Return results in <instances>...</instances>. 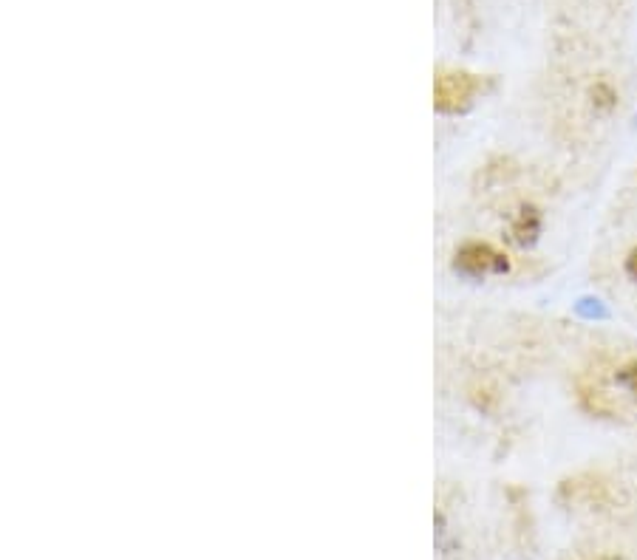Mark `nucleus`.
Listing matches in <instances>:
<instances>
[{
    "label": "nucleus",
    "mask_w": 637,
    "mask_h": 560,
    "mask_svg": "<svg viewBox=\"0 0 637 560\" xmlns=\"http://www.w3.org/2000/svg\"><path fill=\"white\" fill-rule=\"evenodd\" d=\"M479 88H482V83L476 80V74H468V71H439L434 85L436 108L445 111V114L465 111L473 102V97L479 94Z\"/></svg>",
    "instance_id": "f257e3e1"
},
{
    "label": "nucleus",
    "mask_w": 637,
    "mask_h": 560,
    "mask_svg": "<svg viewBox=\"0 0 637 560\" xmlns=\"http://www.w3.org/2000/svg\"><path fill=\"white\" fill-rule=\"evenodd\" d=\"M456 269H462L465 275H490V272L502 275L510 269V264L499 249L482 241H470L456 252Z\"/></svg>",
    "instance_id": "f03ea898"
},
{
    "label": "nucleus",
    "mask_w": 637,
    "mask_h": 560,
    "mask_svg": "<svg viewBox=\"0 0 637 560\" xmlns=\"http://www.w3.org/2000/svg\"><path fill=\"white\" fill-rule=\"evenodd\" d=\"M538 232H541V215H538L536 207H521L519 215H516L513 224H510L513 241H516L519 247H527V244L536 241Z\"/></svg>",
    "instance_id": "7ed1b4c3"
},
{
    "label": "nucleus",
    "mask_w": 637,
    "mask_h": 560,
    "mask_svg": "<svg viewBox=\"0 0 637 560\" xmlns=\"http://www.w3.org/2000/svg\"><path fill=\"white\" fill-rule=\"evenodd\" d=\"M592 105H595V111H601V114H609V111H615V105H618V94H615V88L609 83H598L592 88Z\"/></svg>",
    "instance_id": "20e7f679"
},
{
    "label": "nucleus",
    "mask_w": 637,
    "mask_h": 560,
    "mask_svg": "<svg viewBox=\"0 0 637 560\" xmlns=\"http://www.w3.org/2000/svg\"><path fill=\"white\" fill-rule=\"evenodd\" d=\"M618 382H621L623 388L637 399V360H632L629 365H623L621 371H618Z\"/></svg>",
    "instance_id": "39448f33"
},
{
    "label": "nucleus",
    "mask_w": 637,
    "mask_h": 560,
    "mask_svg": "<svg viewBox=\"0 0 637 560\" xmlns=\"http://www.w3.org/2000/svg\"><path fill=\"white\" fill-rule=\"evenodd\" d=\"M626 272L637 280V249H632V255L626 258Z\"/></svg>",
    "instance_id": "423d86ee"
}]
</instances>
